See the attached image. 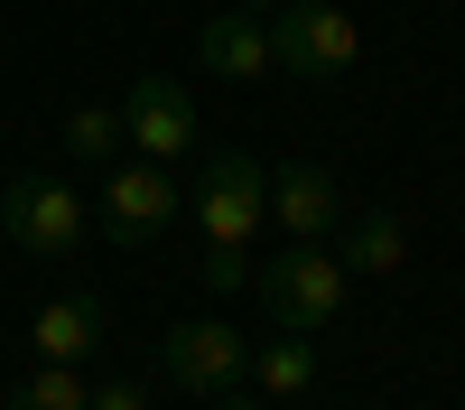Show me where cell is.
Wrapping results in <instances>:
<instances>
[{
    "label": "cell",
    "instance_id": "9",
    "mask_svg": "<svg viewBox=\"0 0 465 410\" xmlns=\"http://www.w3.org/2000/svg\"><path fill=\"white\" fill-rule=\"evenodd\" d=\"M196 65L223 75V85H261V75L280 65V56H270V19L261 10H214L196 28Z\"/></svg>",
    "mask_w": 465,
    "mask_h": 410
},
{
    "label": "cell",
    "instance_id": "13",
    "mask_svg": "<svg viewBox=\"0 0 465 410\" xmlns=\"http://www.w3.org/2000/svg\"><path fill=\"white\" fill-rule=\"evenodd\" d=\"M84 401H94V383H84L74 364H37L28 383L10 392V410H84Z\"/></svg>",
    "mask_w": 465,
    "mask_h": 410
},
{
    "label": "cell",
    "instance_id": "10",
    "mask_svg": "<svg viewBox=\"0 0 465 410\" xmlns=\"http://www.w3.org/2000/svg\"><path fill=\"white\" fill-rule=\"evenodd\" d=\"M28 345H37V364H84L103 345V298H47L28 317Z\"/></svg>",
    "mask_w": 465,
    "mask_h": 410
},
{
    "label": "cell",
    "instance_id": "7",
    "mask_svg": "<svg viewBox=\"0 0 465 410\" xmlns=\"http://www.w3.org/2000/svg\"><path fill=\"white\" fill-rule=\"evenodd\" d=\"M261 224H280L289 243H326L335 224H344V186H335V168H317V159H280L261 177Z\"/></svg>",
    "mask_w": 465,
    "mask_h": 410
},
{
    "label": "cell",
    "instance_id": "6",
    "mask_svg": "<svg viewBox=\"0 0 465 410\" xmlns=\"http://www.w3.org/2000/svg\"><path fill=\"white\" fill-rule=\"evenodd\" d=\"M177 205H186V196H177V168L131 159V149L103 168V234H112V243H159L168 224H177Z\"/></svg>",
    "mask_w": 465,
    "mask_h": 410
},
{
    "label": "cell",
    "instance_id": "11",
    "mask_svg": "<svg viewBox=\"0 0 465 410\" xmlns=\"http://www.w3.org/2000/svg\"><path fill=\"white\" fill-rule=\"evenodd\" d=\"M252 392H280V401H298V392H317V345H307V335H270V345L252 355V373H242Z\"/></svg>",
    "mask_w": 465,
    "mask_h": 410
},
{
    "label": "cell",
    "instance_id": "4",
    "mask_svg": "<svg viewBox=\"0 0 465 410\" xmlns=\"http://www.w3.org/2000/svg\"><path fill=\"white\" fill-rule=\"evenodd\" d=\"M270 56L289 75H307V85H335V75H354L363 28H354V10H335V0H280V10H270Z\"/></svg>",
    "mask_w": 465,
    "mask_h": 410
},
{
    "label": "cell",
    "instance_id": "8",
    "mask_svg": "<svg viewBox=\"0 0 465 410\" xmlns=\"http://www.w3.org/2000/svg\"><path fill=\"white\" fill-rule=\"evenodd\" d=\"M168 373H177V392H196V401L242 392L252 345H242V326H232V317H186V326H168Z\"/></svg>",
    "mask_w": 465,
    "mask_h": 410
},
{
    "label": "cell",
    "instance_id": "2",
    "mask_svg": "<svg viewBox=\"0 0 465 410\" xmlns=\"http://www.w3.org/2000/svg\"><path fill=\"white\" fill-rule=\"evenodd\" d=\"M344 298H354V271L326 252V243H280L261 261V308L280 317L289 335H317L344 317Z\"/></svg>",
    "mask_w": 465,
    "mask_h": 410
},
{
    "label": "cell",
    "instance_id": "15",
    "mask_svg": "<svg viewBox=\"0 0 465 410\" xmlns=\"http://www.w3.org/2000/svg\"><path fill=\"white\" fill-rule=\"evenodd\" d=\"M84 410H149V392H140V383H94Z\"/></svg>",
    "mask_w": 465,
    "mask_h": 410
},
{
    "label": "cell",
    "instance_id": "5",
    "mask_svg": "<svg viewBox=\"0 0 465 410\" xmlns=\"http://www.w3.org/2000/svg\"><path fill=\"white\" fill-rule=\"evenodd\" d=\"M122 149L131 159H159V168H186L196 159V94L177 75H140L131 103H122Z\"/></svg>",
    "mask_w": 465,
    "mask_h": 410
},
{
    "label": "cell",
    "instance_id": "17",
    "mask_svg": "<svg viewBox=\"0 0 465 410\" xmlns=\"http://www.w3.org/2000/svg\"><path fill=\"white\" fill-rule=\"evenodd\" d=\"M232 10H261V19H270V10H280V0H232Z\"/></svg>",
    "mask_w": 465,
    "mask_h": 410
},
{
    "label": "cell",
    "instance_id": "12",
    "mask_svg": "<svg viewBox=\"0 0 465 410\" xmlns=\"http://www.w3.org/2000/svg\"><path fill=\"white\" fill-rule=\"evenodd\" d=\"M344 271H363V280H381V271H401L410 261V224L401 215H354V234H344Z\"/></svg>",
    "mask_w": 465,
    "mask_h": 410
},
{
    "label": "cell",
    "instance_id": "14",
    "mask_svg": "<svg viewBox=\"0 0 465 410\" xmlns=\"http://www.w3.org/2000/svg\"><path fill=\"white\" fill-rule=\"evenodd\" d=\"M65 159H84V168H112L122 159V112H65Z\"/></svg>",
    "mask_w": 465,
    "mask_h": 410
},
{
    "label": "cell",
    "instance_id": "16",
    "mask_svg": "<svg viewBox=\"0 0 465 410\" xmlns=\"http://www.w3.org/2000/svg\"><path fill=\"white\" fill-rule=\"evenodd\" d=\"M214 410H261V401L252 392H214Z\"/></svg>",
    "mask_w": 465,
    "mask_h": 410
},
{
    "label": "cell",
    "instance_id": "3",
    "mask_svg": "<svg viewBox=\"0 0 465 410\" xmlns=\"http://www.w3.org/2000/svg\"><path fill=\"white\" fill-rule=\"evenodd\" d=\"M0 234H10L28 261H65V252H84L94 243V215H84V196H74L65 177H10L0 186Z\"/></svg>",
    "mask_w": 465,
    "mask_h": 410
},
{
    "label": "cell",
    "instance_id": "1",
    "mask_svg": "<svg viewBox=\"0 0 465 410\" xmlns=\"http://www.w3.org/2000/svg\"><path fill=\"white\" fill-rule=\"evenodd\" d=\"M261 159L242 149H205L196 168V234H205V289H242L252 280V243H261Z\"/></svg>",
    "mask_w": 465,
    "mask_h": 410
}]
</instances>
